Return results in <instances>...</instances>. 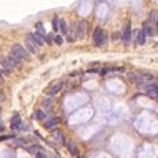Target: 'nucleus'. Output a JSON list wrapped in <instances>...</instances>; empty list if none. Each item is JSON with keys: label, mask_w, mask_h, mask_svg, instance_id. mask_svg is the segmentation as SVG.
<instances>
[{"label": "nucleus", "mask_w": 158, "mask_h": 158, "mask_svg": "<svg viewBox=\"0 0 158 158\" xmlns=\"http://www.w3.org/2000/svg\"><path fill=\"white\" fill-rule=\"evenodd\" d=\"M60 123V118H57V117H53V118H48L43 121V125H45V128H48V130H55L57 127H58Z\"/></svg>", "instance_id": "nucleus-7"}, {"label": "nucleus", "mask_w": 158, "mask_h": 158, "mask_svg": "<svg viewBox=\"0 0 158 158\" xmlns=\"http://www.w3.org/2000/svg\"><path fill=\"white\" fill-rule=\"evenodd\" d=\"M2 65H3V73H9L10 70H14L15 67L18 65V60L14 58V57H5V58L2 60Z\"/></svg>", "instance_id": "nucleus-3"}, {"label": "nucleus", "mask_w": 158, "mask_h": 158, "mask_svg": "<svg viewBox=\"0 0 158 158\" xmlns=\"http://www.w3.org/2000/svg\"><path fill=\"white\" fill-rule=\"evenodd\" d=\"M152 25H153L152 22H147V23H143V27H141V30L147 34V37H148V35H153V34H155V30L152 28Z\"/></svg>", "instance_id": "nucleus-13"}, {"label": "nucleus", "mask_w": 158, "mask_h": 158, "mask_svg": "<svg viewBox=\"0 0 158 158\" xmlns=\"http://www.w3.org/2000/svg\"><path fill=\"white\" fill-rule=\"evenodd\" d=\"M10 128H12L14 132H18L20 128H22V120H20V117H18V115H14V117H12Z\"/></svg>", "instance_id": "nucleus-9"}, {"label": "nucleus", "mask_w": 158, "mask_h": 158, "mask_svg": "<svg viewBox=\"0 0 158 158\" xmlns=\"http://www.w3.org/2000/svg\"><path fill=\"white\" fill-rule=\"evenodd\" d=\"M3 82V78H2V73H0V83H2Z\"/></svg>", "instance_id": "nucleus-25"}, {"label": "nucleus", "mask_w": 158, "mask_h": 158, "mask_svg": "<svg viewBox=\"0 0 158 158\" xmlns=\"http://www.w3.org/2000/svg\"><path fill=\"white\" fill-rule=\"evenodd\" d=\"M130 38H132V25L125 23V28L121 32V40H123V43H130Z\"/></svg>", "instance_id": "nucleus-6"}, {"label": "nucleus", "mask_w": 158, "mask_h": 158, "mask_svg": "<svg viewBox=\"0 0 158 158\" xmlns=\"http://www.w3.org/2000/svg\"><path fill=\"white\" fill-rule=\"evenodd\" d=\"M34 120H40V121H45V112L43 110H37V112H34Z\"/></svg>", "instance_id": "nucleus-15"}, {"label": "nucleus", "mask_w": 158, "mask_h": 158, "mask_svg": "<svg viewBox=\"0 0 158 158\" xmlns=\"http://www.w3.org/2000/svg\"><path fill=\"white\" fill-rule=\"evenodd\" d=\"M55 43H58V45H62V43H63V38L62 37H60V35H55Z\"/></svg>", "instance_id": "nucleus-21"}, {"label": "nucleus", "mask_w": 158, "mask_h": 158, "mask_svg": "<svg viewBox=\"0 0 158 158\" xmlns=\"http://www.w3.org/2000/svg\"><path fill=\"white\" fill-rule=\"evenodd\" d=\"M147 95L153 97V98H158V85H145V87H140Z\"/></svg>", "instance_id": "nucleus-5"}, {"label": "nucleus", "mask_w": 158, "mask_h": 158, "mask_svg": "<svg viewBox=\"0 0 158 158\" xmlns=\"http://www.w3.org/2000/svg\"><path fill=\"white\" fill-rule=\"evenodd\" d=\"M105 42H107V34L103 32V28H95V32H93V43L97 47H102Z\"/></svg>", "instance_id": "nucleus-2"}, {"label": "nucleus", "mask_w": 158, "mask_h": 158, "mask_svg": "<svg viewBox=\"0 0 158 158\" xmlns=\"http://www.w3.org/2000/svg\"><path fill=\"white\" fill-rule=\"evenodd\" d=\"M25 48L30 52V53H37V52H38V45H37V43H35L32 38H27V40H25Z\"/></svg>", "instance_id": "nucleus-10"}, {"label": "nucleus", "mask_w": 158, "mask_h": 158, "mask_svg": "<svg viewBox=\"0 0 158 158\" xmlns=\"http://www.w3.org/2000/svg\"><path fill=\"white\" fill-rule=\"evenodd\" d=\"M65 147L68 148V152H70L73 156H77V158L80 156V153H78V148L75 147V143H73V141H67V143H65Z\"/></svg>", "instance_id": "nucleus-12"}, {"label": "nucleus", "mask_w": 158, "mask_h": 158, "mask_svg": "<svg viewBox=\"0 0 158 158\" xmlns=\"http://www.w3.org/2000/svg\"><path fill=\"white\" fill-rule=\"evenodd\" d=\"M35 158H48V156L43 155V153H38V155H35Z\"/></svg>", "instance_id": "nucleus-23"}, {"label": "nucleus", "mask_w": 158, "mask_h": 158, "mask_svg": "<svg viewBox=\"0 0 158 158\" xmlns=\"http://www.w3.org/2000/svg\"><path fill=\"white\" fill-rule=\"evenodd\" d=\"M2 100H3V95H2V92H0V102H2Z\"/></svg>", "instance_id": "nucleus-24"}, {"label": "nucleus", "mask_w": 158, "mask_h": 158, "mask_svg": "<svg viewBox=\"0 0 158 158\" xmlns=\"http://www.w3.org/2000/svg\"><path fill=\"white\" fill-rule=\"evenodd\" d=\"M150 22H152L153 25H156V23H158V12L156 10L150 12Z\"/></svg>", "instance_id": "nucleus-16"}, {"label": "nucleus", "mask_w": 158, "mask_h": 158, "mask_svg": "<svg viewBox=\"0 0 158 158\" xmlns=\"http://www.w3.org/2000/svg\"><path fill=\"white\" fill-rule=\"evenodd\" d=\"M52 103H53V102H52V98H50V100H43V107H45V108L52 107Z\"/></svg>", "instance_id": "nucleus-22"}, {"label": "nucleus", "mask_w": 158, "mask_h": 158, "mask_svg": "<svg viewBox=\"0 0 158 158\" xmlns=\"http://www.w3.org/2000/svg\"><path fill=\"white\" fill-rule=\"evenodd\" d=\"M28 55H30V52L25 48V45H20V43H17V45L12 47V57H14V58H17L18 62L27 60Z\"/></svg>", "instance_id": "nucleus-1"}, {"label": "nucleus", "mask_w": 158, "mask_h": 158, "mask_svg": "<svg viewBox=\"0 0 158 158\" xmlns=\"http://www.w3.org/2000/svg\"><path fill=\"white\" fill-rule=\"evenodd\" d=\"M147 42V34H145L143 30H138V38H136V43H138V45H143V43Z\"/></svg>", "instance_id": "nucleus-14"}, {"label": "nucleus", "mask_w": 158, "mask_h": 158, "mask_svg": "<svg viewBox=\"0 0 158 158\" xmlns=\"http://www.w3.org/2000/svg\"><path fill=\"white\" fill-rule=\"evenodd\" d=\"M53 138L57 140V141H60V143H63L65 141V138H63V135L60 133L58 130H53Z\"/></svg>", "instance_id": "nucleus-17"}, {"label": "nucleus", "mask_w": 158, "mask_h": 158, "mask_svg": "<svg viewBox=\"0 0 158 158\" xmlns=\"http://www.w3.org/2000/svg\"><path fill=\"white\" fill-rule=\"evenodd\" d=\"M85 30H87V22H85V20H80V22L77 23V37L83 38L85 37Z\"/></svg>", "instance_id": "nucleus-8"}, {"label": "nucleus", "mask_w": 158, "mask_h": 158, "mask_svg": "<svg viewBox=\"0 0 158 158\" xmlns=\"http://www.w3.org/2000/svg\"><path fill=\"white\" fill-rule=\"evenodd\" d=\"M28 38H32V40H34V42L37 43L38 47L45 43V38H42V35H40V34H37V32H35V34H30V35H28Z\"/></svg>", "instance_id": "nucleus-11"}, {"label": "nucleus", "mask_w": 158, "mask_h": 158, "mask_svg": "<svg viewBox=\"0 0 158 158\" xmlns=\"http://www.w3.org/2000/svg\"><path fill=\"white\" fill-rule=\"evenodd\" d=\"M63 88V82H60V80H57V82H52L50 85L47 87V95H50V97H53V95H57L60 90Z\"/></svg>", "instance_id": "nucleus-4"}, {"label": "nucleus", "mask_w": 158, "mask_h": 158, "mask_svg": "<svg viewBox=\"0 0 158 158\" xmlns=\"http://www.w3.org/2000/svg\"><path fill=\"white\" fill-rule=\"evenodd\" d=\"M60 30H62V34H67V22L65 20H60Z\"/></svg>", "instance_id": "nucleus-19"}, {"label": "nucleus", "mask_w": 158, "mask_h": 158, "mask_svg": "<svg viewBox=\"0 0 158 158\" xmlns=\"http://www.w3.org/2000/svg\"><path fill=\"white\" fill-rule=\"evenodd\" d=\"M37 34H40V35L45 34V30H43V25H42V23H37Z\"/></svg>", "instance_id": "nucleus-20"}, {"label": "nucleus", "mask_w": 158, "mask_h": 158, "mask_svg": "<svg viewBox=\"0 0 158 158\" xmlns=\"http://www.w3.org/2000/svg\"><path fill=\"white\" fill-rule=\"evenodd\" d=\"M12 141H15V145H18V147H25L27 145V141L22 138H12Z\"/></svg>", "instance_id": "nucleus-18"}]
</instances>
